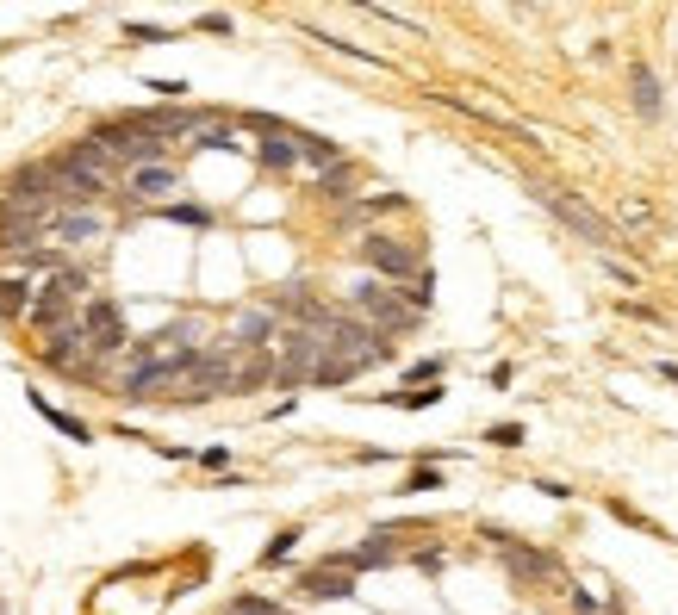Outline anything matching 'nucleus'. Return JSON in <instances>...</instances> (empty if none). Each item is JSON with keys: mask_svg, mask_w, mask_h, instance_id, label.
I'll return each instance as SVG.
<instances>
[{"mask_svg": "<svg viewBox=\"0 0 678 615\" xmlns=\"http://www.w3.org/2000/svg\"><path fill=\"white\" fill-rule=\"evenodd\" d=\"M193 149H237V131H231V119H206L199 131H193Z\"/></svg>", "mask_w": 678, "mask_h": 615, "instance_id": "14", "label": "nucleus"}, {"mask_svg": "<svg viewBox=\"0 0 678 615\" xmlns=\"http://www.w3.org/2000/svg\"><path fill=\"white\" fill-rule=\"evenodd\" d=\"M486 442H492V448H523V423H492Z\"/></svg>", "mask_w": 678, "mask_h": 615, "instance_id": "16", "label": "nucleus"}, {"mask_svg": "<svg viewBox=\"0 0 678 615\" xmlns=\"http://www.w3.org/2000/svg\"><path fill=\"white\" fill-rule=\"evenodd\" d=\"M81 305H88V274L81 267H56L38 292H31V311H25V324L31 330H63V324H75L81 317Z\"/></svg>", "mask_w": 678, "mask_h": 615, "instance_id": "1", "label": "nucleus"}, {"mask_svg": "<svg viewBox=\"0 0 678 615\" xmlns=\"http://www.w3.org/2000/svg\"><path fill=\"white\" fill-rule=\"evenodd\" d=\"M292 547H299V528H280L268 547H262V566H280V560H292Z\"/></svg>", "mask_w": 678, "mask_h": 615, "instance_id": "15", "label": "nucleus"}, {"mask_svg": "<svg viewBox=\"0 0 678 615\" xmlns=\"http://www.w3.org/2000/svg\"><path fill=\"white\" fill-rule=\"evenodd\" d=\"M436 485H442V473H436V467H417V473H411V485H405V492H436Z\"/></svg>", "mask_w": 678, "mask_h": 615, "instance_id": "20", "label": "nucleus"}, {"mask_svg": "<svg viewBox=\"0 0 678 615\" xmlns=\"http://www.w3.org/2000/svg\"><path fill=\"white\" fill-rule=\"evenodd\" d=\"M231 615H280V603H268V597H237Z\"/></svg>", "mask_w": 678, "mask_h": 615, "instance_id": "17", "label": "nucleus"}, {"mask_svg": "<svg viewBox=\"0 0 678 615\" xmlns=\"http://www.w3.org/2000/svg\"><path fill=\"white\" fill-rule=\"evenodd\" d=\"M660 379H673V385H678V361H660Z\"/></svg>", "mask_w": 678, "mask_h": 615, "instance_id": "24", "label": "nucleus"}, {"mask_svg": "<svg viewBox=\"0 0 678 615\" xmlns=\"http://www.w3.org/2000/svg\"><path fill=\"white\" fill-rule=\"evenodd\" d=\"M174 162H156V168H131L125 174V187H131V199H162V193H174Z\"/></svg>", "mask_w": 678, "mask_h": 615, "instance_id": "9", "label": "nucleus"}, {"mask_svg": "<svg viewBox=\"0 0 678 615\" xmlns=\"http://www.w3.org/2000/svg\"><path fill=\"white\" fill-rule=\"evenodd\" d=\"M38 361L56 373H81V379H94V361H88V336H81V324H63V330H50L44 336V349H38Z\"/></svg>", "mask_w": 678, "mask_h": 615, "instance_id": "5", "label": "nucleus"}, {"mask_svg": "<svg viewBox=\"0 0 678 615\" xmlns=\"http://www.w3.org/2000/svg\"><path fill=\"white\" fill-rule=\"evenodd\" d=\"M292 591H299L305 603H343V597H355V578H349V572H324V566H318V572H299V585H292Z\"/></svg>", "mask_w": 678, "mask_h": 615, "instance_id": "7", "label": "nucleus"}, {"mask_svg": "<svg viewBox=\"0 0 678 615\" xmlns=\"http://www.w3.org/2000/svg\"><path fill=\"white\" fill-rule=\"evenodd\" d=\"M629 81H635V113H641V119H654V113H660V75H654L648 63H635V69H629Z\"/></svg>", "mask_w": 678, "mask_h": 615, "instance_id": "10", "label": "nucleus"}, {"mask_svg": "<svg viewBox=\"0 0 678 615\" xmlns=\"http://www.w3.org/2000/svg\"><path fill=\"white\" fill-rule=\"evenodd\" d=\"M25 311H31V280L6 274L0 280V317H25Z\"/></svg>", "mask_w": 678, "mask_h": 615, "instance_id": "12", "label": "nucleus"}, {"mask_svg": "<svg viewBox=\"0 0 678 615\" xmlns=\"http://www.w3.org/2000/svg\"><path fill=\"white\" fill-rule=\"evenodd\" d=\"M536 199H542V206L554 212V218H560V224H566V231H579L585 243H597V249H610V243H616V224H610V218H597V212H591L585 199H572V193H554V187H542Z\"/></svg>", "mask_w": 678, "mask_h": 615, "instance_id": "4", "label": "nucleus"}, {"mask_svg": "<svg viewBox=\"0 0 678 615\" xmlns=\"http://www.w3.org/2000/svg\"><path fill=\"white\" fill-rule=\"evenodd\" d=\"M492 541H498V547H504V560H511V566H517V572H523V578H547V572H554V566H547L542 553H530V547H511V541H504V535H492Z\"/></svg>", "mask_w": 678, "mask_h": 615, "instance_id": "13", "label": "nucleus"}, {"mask_svg": "<svg viewBox=\"0 0 678 615\" xmlns=\"http://www.w3.org/2000/svg\"><path fill=\"white\" fill-rule=\"evenodd\" d=\"M349 311L374 330V336H399V330H411L417 324V311H411L399 292H386V286H374V280H361L355 292H349Z\"/></svg>", "mask_w": 678, "mask_h": 615, "instance_id": "2", "label": "nucleus"}, {"mask_svg": "<svg viewBox=\"0 0 678 615\" xmlns=\"http://www.w3.org/2000/svg\"><path fill=\"white\" fill-rule=\"evenodd\" d=\"M56 243H94L100 231H106V218L100 212H50V224H44Z\"/></svg>", "mask_w": 678, "mask_h": 615, "instance_id": "8", "label": "nucleus"}, {"mask_svg": "<svg viewBox=\"0 0 678 615\" xmlns=\"http://www.w3.org/2000/svg\"><path fill=\"white\" fill-rule=\"evenodd\" d=\"M168 218H181V224H212V212H199V206H168Z\"/></svg>", "mask_w": 678, "mask_h": 615, "instance_id": "22", "label": "nucleus"}, {"mask_svg": "<svg viewBox=\"0 0 678 615\" xmlns=\"http://www.w3.org/2000/svg\"><path fill=\"white\" fill-rule=\"evenodd\" d=\"M436 398H442V392H436V385H429V392H399V398H393V404H405V410H429V404H436Z\"/></svg>", "mask_w": 678, "mask_h": 615, "instance_id": "19", "label": "nucleus"}, {"mask_svg": "<svg viewBox=\"0 0 678 615\" xmlns=\"http://www.w3.org/2000/svg\"><path fill=\"white\" fill-rule=\"evenodd\" d=\"M81 336H88V355H125V305L119 299H106V292H88V305H81Z\"/></svg>", "mask_w": 678, "mask_h": 615, "instance_id": "3", "label": "nucleus"}, {"mask_svg": "<svg viewBox=\"0 0 678 615\" xmlns=\"http://www.w3.org/2000/svg\"><path fill=\"white\" fill-rule=\"evenodd\" d=\"M361 261H368L374 274H386V280H405V286L417 280V249L399 243V237H380V231H374V237L361 243Z\"/></svg>", "mask_w": 678, "mask_h": 615, "instance_id": "6", "label": "nucleus"}, {"mask_svg": "<svg viewBox=\"0 0 678 615\" xmlns=\"http://www.w3.org/2000/svg\"><path fill=\"white\" fill-rule=\"evenodd\" d=\"M0 615H6V610H0Z\"/></svg>", "mask_w": 678, "mask_h": 615, "instance_id": "25", "label": "nucleus"}, {"mask_svg": "<svg viewBox=\"0 0 678 615\" xmlns=\"http://www.w3.org/2000/svg\"><path fill=\"white\" fill-rule=\"evenodd\" d=\"M405 199L399 193H374V199H361V218H374V212H399Z\"/></svg>", "mask_w": 678, "mask_h": 615, "instance_id": "18", "label": "nucleus"}, {"mask_svg": "<svg viewBox=\"0 0 678 615\" xmlns=\"http://www.w3.org/2000/svg\"><path fill=\"white\" fill-rule=\"evenodd\" d=\"M149 94H162V100H181V94H187V81H149Z\"/></svg>", "mask_w": 678, "mask_h": 615, "instance_id": "23", "label": "nucleus"}, {"mask_svg": "<svg viewBox=\"0 0 678 615\" xmlns=\"http://www.w3.org/2000/svg\"><path fill=\"white\" fill-rule=\"evenodd\" d=\"M125 38H137V44H168L162 25H125Z\"/></svg>", "mask_w": 678, "mask_h": 615, "instance_id": "21", "label": "nucleus"}, {"mask_svg": "<svg viewBox=\"0 0 678 615\" xmlns=\"http://www.w3.org/2000/svg\"><path fill=\"white\" fill-rule=\"evenodd\" d=\"M31 410H38V417H44L50 429H63L69 442H88V423H81V417H69V410H56V404H50L44 392H31Z\"/></svg>", "mask_w": 678, "mask_h": 615, "instance_id": "11", "label": "nucleus"}]
</instances>
